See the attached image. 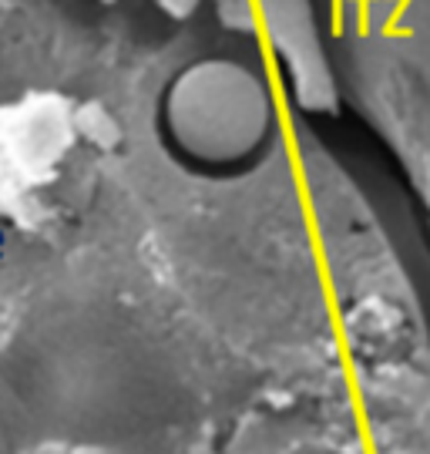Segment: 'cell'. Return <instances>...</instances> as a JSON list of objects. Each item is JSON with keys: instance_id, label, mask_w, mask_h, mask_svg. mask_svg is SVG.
Masks as SVG:
<instances>
[{"instance_id": "obj_1", "label": "cell", "mask_w": 430, "mask_h": 454, "mask_svg": "<svg viewBox=\"0 0 430 454\" xmlns=\"http://www.w3.org/2000/svg\"><path fill=\"white\" fill-rule=\"evenodd\" d=\"M168 118L185 152L232 162L249 155L266 135L270 105L239 67L208 65L185 78L172 98Z\"/></svg>"}]
</instances>
